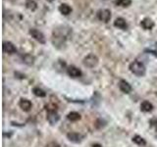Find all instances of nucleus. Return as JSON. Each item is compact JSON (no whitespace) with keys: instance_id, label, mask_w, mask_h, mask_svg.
Instances as JSON below:
<instances>
[{"instance_id":"20","label":"nucleus","mask_w":157,"mask_h":147,"mask_svg":"<svg viewBox=\"0 0 157 147\" xmlns=\"http://www.w3.org/2000/svg\"><path fill=\"white\" fill-rule=\"evenodd\" d=\"M33 94L37 97H45L46 96L45 91L42 90L41 88H39V87H33Z\"/></svg>"},{"instance_id":"18","label":"nucleus","mask_w":157,"mask_h":147,"mask_svg":"<svg viewBox=\"0 0 157 147\" xmlns=\"http://www.w3.org/2000/svg\"><path fill=\"white\" fill-rule=\"evenodd\" d=\"M114 3H115V5H117V6L126 8V7H129L132 4V0H115Z\"/></svg>"},{"instance_id":"9","label":"nucleus","mask_w":157,"mask_h":147,"mask_svg":"<svg viewBox=\"0 0 157 147\" xmlns=\"http://www.w3.org/2000/svg\"><path fill=\"white\" fill-rule=\"evenodd\" d=\"M114 27L115 28H118L119 29H122V31H126V29L128 28V23L127 21L122 17H119L117 18L115 21H114Z\"/></svg>"},{"instance_id":"21","label":"nucleus","mask_w":157,"mask_h":147,"mask_svg":"<svg viewBox=\"0 0 157 147\" xmlns=\"http://www.w3.org/2000/svg\"><path fill=\"white\" fill-rule=\"evenodd\" d=\"M45 109L47 112H57V105L53 104V103H49L45 106Z\"/></svg>"},{"instance_id":"1","label":"nucleus","mask_w":157,"mask_h":147,"mask_svg":"<svg viewBox=\"0 0 157 147\" xmlns=\"http://www.w3.org/2000/svg\"><path fill=\"white\" fill-rule=\"evenodd\" d=\"M130 71L136 75V77H144L146 73L145 66L144 65V63H141L140 61H134L130 64Z\"/></svg>"},{"instance_id":"23","label":"nucleus","mask_w":157,"mask_h":147,"mask_svg":"<svg viewBox=\"0 0 157 147\" xmlns=\"http://www.w3.org/2000/svg\"><path fill=\"white\" fill-rule=\"evenodd\" d=\"M46 147H60V145L56 143V142H50V143H48L46 145Z\"/></svg>"},{"instance_id":"3","label":"nucleus","mask_w":157,"mask_h":147,"mask_svg":"<svg viewBox=\"0 0 157 147\" xmlns=\"http://www.w3.org/2000/svg\"><path fill=\"white\" fill-rule=\"evenodd\" d=\"M97 19L103 23H108L111 19V11L109 9H100L97 12Z\"/></svg>"},{"instance_id":"8","label":"nucleus","mask_w":157,"mask_h":147,"mask_svg":"<svg viewBox=\"0 0 157 147\" xmlns=\"http://www.w3.org/2000/svg\"><path fill=\"white\" fill-rule=\"evenodd\" d=\"M67 138L74 143H80L83 139V135L78 132H69L67 134Z\"/></svg>"},{"instance_id":"12","label":"nucleus","mask_w":157,"mask_h":147,"mask_svg":"<svg viewBox=\"0 0 157 147\" xmlns=\"http://www.w3.org/2000/svg\"><path fill=\"white\" fill-rule=\"evenodd\" d=\"M19 106H20V108L23 110V111H25V112H29V111H31V109H32V107H33V104H32V102L29 101V100H28V99H21L20 100V102H19Z\"/></svg>"},{"instance_id":"15","label":"nucleus","mask_w":157,"mask_h":147,"mask_svg":"<svg viewBox=\"0 0 157 147\" xmlns=\"http://www.w3.org/2000/svg\"><path fill=\"white\" fill-rule=\"evenodd\" d=\"M140 110L142 112H151L152 110H153V105L151 104V103L149 101H144V102H141V104H140Z\"/></svg>"},{"instance_id":"6","label":"nucleus","mask_w":157,"mask_h":147,"mask_svg":"<svg viewBox=\"0 0 157 147\" xmlns=\"http://www.w3.org/2000/svg\"><path fill=\"white\" fill-rule=\"evenodd\" d=\"M3 51L5 53L9 54V55H12V54L17 53V48L11 41H4L3 42Z\"/></svg>"},{"instance_id":"7","label":"nucleus","mask_w":157,"mask_h":147,"mask_svg":"<svg viewBox=\"0 0 157 147\" xmlns=\"http://www.w3.org/2000/svg\"><path fill=\"white\" fill-rule=\"evenodd\" d=\"M154 26L155 24L150 18H144L140 21V27L144 29H145V31H151L154 28Z\"/></svg>"},{"instance_id":"4","label":"nucleus","mask_w":157,"mask_h":147,"mask_svg":"<svg viewBox=\"0 0 157 147\" xmlns=\"http://www.w3.org/2000/svg\"><path fill=\"white\" fill-rule=\"evenodd\" d=\"M29 32L31 34V36L33 39H36V41H38L39 43H42V44L45 43V36H44V34L40 31H38L36 28H31Z\"/></svg>"},{"instance_id":"22","label":"nucleus","mask_w":157,"mask_h":147,"mask_svg":"<svg viewBox=\"0 0 157 147\" xmlns=\"http://www.w3.org/2000/svg\"><path fill=\"white\" fill-rule=\"evenodd\" d=\"M150 125L153 127H155L157 130V118H153V119L150 120Z\"/></svg>"},{"instance_id":"5","label":"nucleus","mask_w":157,"mask_h":147,"mask_svg":"<svg viewBox=\"0 0 157 147\" xmlns=\"http://www.w3.org/2000/svg\"><path fill=\"white\" fill-rule=\"evenodd\" d=\"M67 74L71 77H73V78L80 77L82 75V71L78 68H77L76 66H69V67H67Z\"/></svg>"},{"instance_id":"16","label":"nucleus","mask_w":157,"mask_h":147,"mask_svg":"<svg viewBox=\"0 0 157 147\" xmlns=\"http://www.w3.org/2000/svg\"><path fill=\"white\" fill-rule=\"evenodd\" d=\"M25 5H26V8L29 9V11H36L37 9V3L34 1V0H26V2H25Z\"/></svg>"},{"instance_id":"19","label":"nucleus","mask_w":157,"mask_h":147,"mask_svg":"<svg viewBox=\"0 0 157 147\" xmlns=\"http://www.w3.org/2000/svg\"><path fill=\"white\" fill-rule=\"evenodd\" d=\"M132 141L140 146H145L146 145V141L140 135H135L134 137H132Z\"/></svg>"},{"instance_id":"14","label":"nucleus","mask_w":157,"mask_h":147,"mask_svg":"<svg viewBox=\"0 0 157 147\" xmlns=\"http://www.w3.org/2000/svg\"><path fill=\"white\" fill-rule=\"evenodd\" d=\"M34 61H36V58H34V56L32 55V54H25L23 56V62L28 66L33 65Z\"/></svg>"},{"instance_id":"17","label":"nucleus","mask_w":157,"mask_h":147,"mask_svg":"<svg viewBox=\"0 0 157 147\" xmlns=\"http://www.w3.org/2000/svg\"><path fill=\"white\" fill-rule=\"evenodd\" d=\"M68 120L71 122H77L78 120H81V115L78 112H70L67 116Z\"/></svg>"},{"instance_id":"10","label":"nucleus","mask_w":157,"mask_h":147,"mask_svg":"<svg viewBox=\"0 0 157 147\" xmlns=\"http://www.w3.org/2000/svg\"><path fill=\"white\" fill-rule=\"evenodd\" d=\"M119 85V89L123 92V93H126V94H129V93L132 91V86L131 85L128 81H124V80H121L118 83Z\"/></svg>"},{"instance_id":"2","label":"nucleus","mask_w":157,"mask_h":147,"mask_svg":"<svg viewBox=\"0 0 157 147\" xmlns=\"http://www.w3.org/2000/svg\"><path fill=\"white\" fill-rule=\"evenodd\" d=\"M99 63V59L94 54H88L87 56H86L82 60V64L87 68H94L98 65Z\"/></svg>"},{"instance_id":"11","label":"nucleus","mask_w":157,"mask_h":147,"mask_svg":"<svg viewBox=\"0 0 157 147\" xmlns=\"http://www.w3.org/2000/svg\"><path fill=\"white\" fill-rule=\"evenodd\" d=\"M60 120V116L57 112H47V121L50 125H55Z\"/></svg>"},{"instance_id":"25","label":"nucleus","mask_w":157,"mask_h":147,"mask_svg":"<svg viewBox=\"0 0 157 147\" xmlns=\"http://www.w3.org/2000/svg\"><path fill=\"white\" fill-rule=\"evenodd\" d=\"M46 1H47V2H53L54 0H46Z\"/></svg>"},{"instance_id":"13","label":"nucleus","mask_w":157,"mask_h":147,"mask_svg":"<svg viewBox=\"0 0 157 147\" xmlns=\"http://www.w3.org/2000/svg\"><path fill=\"white\" fill-rule=\"evenodd\" d=\"M58 10L62 15H64V16H68V15H70L73 11L72 7L70 5H68L67 3H62L60 6H59Z\"/></svg>"},{"instance_id":"24","label":"nucleus","mask_w":157,"mask_h":147,"mask_svg":"<svg viewBox=\"0 0 157 147\" xmlns=\"http://www.w3.org/2000/svg\"><path fill=\"white\" fill-rule=\"evenodd\" d=\"M92 147H102V146L99 143H94V144L92 145Z\"/></svg>"}]
</instances>
